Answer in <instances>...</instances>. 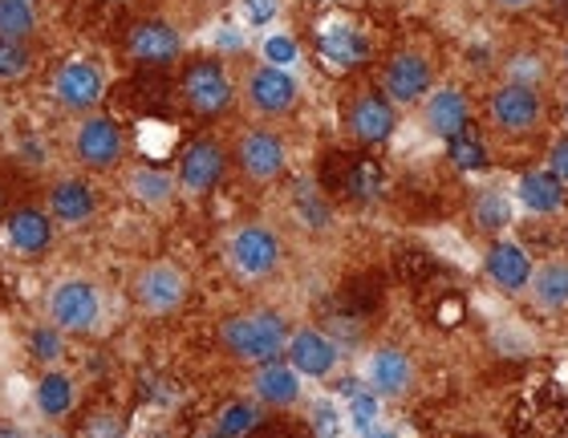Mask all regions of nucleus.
Instances as JSON below:
<instances>
[{"label": "nucleus", "instance_id": "nucleus-1", "mask_svg": "<svg viewBox=\"0 0 568 438\" xmlns=\"http://www.w3.org/2000/svg\"><path fill=\"white\" fill-rule=\"evenodd\" d=\"M288 325H284L281 313H268V308H261V313H236V317L224 320V329H220V342H224V349L236 361H252V366H268V361H276V354L281 349H288Z\"/></svg>", "mask_w": 568, "mask_h": 438}, {"label": "nucleus", "instance_id": "nucleus-2", "mask_svg": "<svg viewBox=\"0 0 568 438\" xmlns=\"http://www.w3.org/2000/svg\"><path fill=\"white\" fill-rule=\"evenodd\" d=\"M102 317V301L90 281H61L49 293V325L61 333H90Z\"/></svg>", "mask_w": 568, "mask_h": 438}, {"label": "nucleus", "instance_id": "nucleus-3", "mask_svg": "<svg viewBox=\"0 0 568 438\" xmlns=\"http://www.w3.org/2000/svg\"><path fill=\"white\" fill-rule=\"evenodd\" d=\"M487 114H491V122H496V131L528 134V131H536V122H540V114H545V102H540V94H536V85L508 82L491 94Z\"/></svg>", "mask_w": 568, "mask_h": 438}, {"label": "nucleus", "instance_id": "nucleus-4", "mask_svg": "<svg viewBox=\"0 0 568 438\" xmlns=\"http://www.w3.org/2000/svg\"><path fill=\"white\" fill-rule=\"evenodd\" d=\"M183 98H187V106L195 114H203V119L224 114L227 102H232V78H227V70L215 58L191 61L187 70H183Z\"/></svg>", "mask_w": 568, "mask_h": 438}, {"label": "nucleus", "instance_id": "nucleus-5", "mask_svg": "<svg viewBox=\"0 0 568 438\" xmlns=\"http://www.w3.org/2000/svg\"><path fill=\"white\" fill-rule=\"evenodd\" d=\"M227 256H232V268L248 281H261V276H273L284 261L281 240L268 232V227H240L232 244H227Z\"/></svg>", "mask_w": 568, "mask_h": 438}, {"label": "nucleus", "instance_id": "nucleus-6", "mask_svg": "<svg viewBox=\"0 0 568 438\" xmlns=\"http://www.w3.org/2000/svg\"><path fill=\"white\" fill-rule=\"evenodd\" d=\"M134 301H139L142 313L166 317L187 301V276L179 273L175 264H146L134 276Z\"/></svg>", "mask_w": 568, "mask_h": 438}, {"label": "nucleus", "instance_id": "nucleus-7", "mask_svg": "<svg viewBox=\"0 0 568 438\" xmlns=\"http://www.w3.org/2000/svg\"><path fill=\"white\" fill-rule=\"evenodd\" d=\"M106 94V82H102V70H98L94 61H82L73 58L65 61L53 78V98H58L61 106L73 110V114H85V110H94Z\"/></svg>", "mask_w": 568, "mask_h": 438}, {"label": "nucleus", "instance_id": "nucleus-8", "mask_svg": "<svg viewBox=\"0 0 568 438\" xmlns=\"http://www.w3.org/2000/svg\"><path fill=\"white\" fill-rule=\"evenodd\" d=\"M73 154L94 171H110L122 159V126L110 114H90L73 134Z\"/></svg>", "mask_w": 568, "mask_h": 438}, {"label": "nucleus", "instance_id": "nucleus-9", "mask_svg": "<svg viewBox=\"0 0 568 438\" xmlns=\"http://www.w3.org/2000/svg\"><path fill=\"white\" fill-rule=\"evenodd\" d=\"M126 53L139 65H171L175 58H183V33L166 21H139L126 37Z\"/></svg>", "mask_w": 568, "mask_h": 438}, {"label": "nucleus", "instance_id": "nucleus-10", "mask_svg": "<svg viewBox=\"0 0 568 438\" xmlns=\"http://www.w3.org/2000/svg\"><path fill=\"white\" fill-rule=\"evenodd\" d=\"M288 366L301 374V378H329L333 366H337V342H333L329 333L321 329H301L288 337Z\"/></svg>", "mask_w": 568, "mask_h": 438}, {"label": "nucleus", "instance_id": "nucleus-11", "mask_svg": "<svg viewBox=\"0 0 568 438\" xmlns=\"http://www.w3.org/2000/svg\"><path fill=\"white\" fill-rule=\"evenodd\" d=\"M224 146L212 143V139H200V143H191L179 159V187L191 191V195H207V191L224 179Z\"/></svg>", "mask_w": 568, "mask_h": 438}, {"label": "nucleus", "instance_id": "nucleus-12", "mask_svg": "<svg viewBox=\"0 0 568 438\" xmlns=\"http://www.w3.org/2000/svg\"><path fill=\"white\" fill-rule=\"evenodd\" d=\"M366 381L378 398H403V394L410 390V381H415V361H410L403 349L382 345L366 361Z\"/></svg>", "mask_w": 568, "mask_h": 438}, {"label": "nucleus", "instance_id": "nucleus-13", "mask_svg": "<svg viewBox=\"0 0 568 438\" xmlns=\"http://www.w3.org/2000/svg\"><path fill=\"white\" fill-rule=\"evenodd\" d=\"M4 240H9V248L17 256L37 261L53 244V220H49V212H37V207H17L4 220Z\"/></svg>", "mask_w": 568, "mask_h": 438}, {"label": "nucleus", "instance_id": "nucleus-14", "mask_svg": "<svg viewBox=\"0 0 568 438\" xmlns=\"http://www.w3.org/2000/svg\"><path fill=\"white\" fill-rule=\"evenodd\" d=\"M398 126V114H394V102L386 94H362L349 106V131H354L357 143L378 146L386 143Z\"/></svg>", "mask_w": 568, "mask_h": 438}, {"label": "nucleus", "instance_id": "nucleus-15", "mask_svg": "<svg viewBox=\"0 0 568 438\" xmlns=\"http://www.w3.org/2000/svg\"><path fill=\"white\" fill-rule=\"evenodd\" d=\"M248 98L252 106L276 119V114H288L296 106V78L288 70H276V65H261V70L248 78Z\"/></svg>", "mask_w": 568, "mask_h": 438}, {"label": "nucleus", "instance_id": "nucleus-16", "mask_svg": "<svg viewBox=\"0 0 568 438\" xmlns=\"http://www.w3.org/2000/svg\"><path fill=\"white\" fill-rule=\"evenodd\" d=\"M382 90H386L390 102L410 106V102H418L430 90V65L418 53H398V58H390L386 73H382Z\"/></svg>", "mask_w": 568, "mask_h": 438}, {"label": "nucleus", "instance_id": "nucleus-17", "mask_svg": "<svg viewBox=\"0 0 568 438\" xmlns=\"http://www.w3.org/2000/svg\"><path fill=\"white\" fill-rule=\"evenodd\" d=\"M236 159H240V166H244L252 179H261V183L276 179L284 171V163H288V154H284V139H276L273 131L244 134L240 146H236Z\"/></svg>", "mask_w": 568, "mask_h": 438}, {"label": "nucleus", "instance_id": "nucleus-18", "mask_svg": "<svg viewBox=\"0 0 568 438\" xmlns=\"http://www.w3.org/2000/svg\"><path fill=\"white\" fill-rule=\"evenodd\" d=\"M98 212V200H94V187L85 183V179H61L53 183L49 191V215L65 227H82L90 224Z\"/></svg>", "mask_w": 568, "mask_h": 438}, {"label": "nucleus", "instance_id": "nucleus-19", "mask_svg": "<svg viewBox=\"0 0 568 438\" xmlns=\"http://www.w3.org/2000/svg\"><path fill=\"white\" fill-rule=\"evenodd\" d=\"M317 53L329 70H357L369 58V41L354 24H325L317 37Z\"/></svg>", "mask_w": 568, "mask_h": 438}, {"label": "nucleus", "instance_id": "nucleus-20", "mask_svg": "<svg viewBox=\"0 0 568 438\" xmlns=\"http://www.w3.org/2000/svg\"><path fill=\"white\" fill-rule=\"evenodd\" d=\"M484 268L504 293H520L524 285H532V261H528V252L520 244H508V240H496L487 248Z\"/></svg>", "mask_w": 568, "mask_h": 438}, {"label": "nucleus", "instance_id": "nucleus-21", "mask_svg": "<svg viewBox=\"0 0 568 438\" xmlns=\"http://www.w3.org/2000/svg\"><path fill=\"white\" fill-rule=\"evenodd\" d=\"M467 122H471V106H467V98L459 90H435V94L426 98V131L438 134V139H455V134L467 131Z\"/></svg>", "mask_w": 568, "mask_h": 438}, {"label": "nucleus", "instance_id": "nucleus-22", "mask_svg": "<svg viewBox=\"0 0 568 438\" xmlns=\"http://www.w3.org/2000/svg\"><path fill=\"white\" fill-rule=\"evenodd\" d=\"M252 390L264 406H293L301 398V374L293 366H281V361H268V366L256 369V381Z\"/></svg>", "mask_w": 568, "mask_h": 438}, {"label": "nucleus", "instance_id": "nucleus-23", "mask_svg": "<svg viewBox=\"0 0 568 438\" xmlns=\"http://www.w3.org/2000/svg\"><path fill=\"white\" fill-rule=\"evenodd\" d=\"M520 203L536 215H552L565 203V179L552 171H528L520 179Z\"/></svg>", "mask_w": 568, "mask_h": 438}, {"label": "nucleus", "instance_id": "nucleus-24", "mask_svg": "<svg viewBox=\"0 0 568 438\" xmlns=\"http://www.w3.org/2000/svg\"><path fill=\"white\" fill-rule=\"evenodd\" d=\"M37 410L49 418V422H58L73 410V381L58 369H49L45 378L37 381Z\"/></svg>", "mask_w": 568, "mask_h": 438}, {"label": "nucleus", "instance_id": "nucleus-25", "mask_svg": "<svg viewBox=\"0 0 568 438\" xmlns=\"http://www.w3.org/2000/svg\"><path fill=\"white\" fill-rule=\"evenodd\" d=\"M471 215L479 232H491V236H496V232H504V227L511 224V200L499 187H484L475 195Z\"/></svg>", "mask_w": 568, "mask_h": 438}, {"label": "nucleus", "instance_id": "nucleus-26", "mask_svg": "<svg viewBox=\"0 0 568 438\" xmlns=\"http://www.w3.org/2000/svg\"><path fill=\"white\" fill-rule=\"evenodd\" d=\"M532 293L540 305L565 308L568 305V261H548L532 273Z\"/></svg>", "mask_w": 568, "mask_h": 438}, {"label": "nucleus", "instance_id": "nucleus-27", "mask_svg": "<svg viewBox=\"0 0 568 438\" xmlns=\"http://www.w3.org/2000/svg\"><path fill=\"white\" fill-rule=\"evenodd\" d=\"M382 187H386V175H382V166L374 159H354V163L345 166V195L349 200H378Z\"/></svg>", "mask_w": 568, "mask_h": 438}, {"label": "nucleus", "instance_id": "nucleus-28", "mask_svg": "<svg viewBox=\"0 0 568 438\" xmlns=\"http://www.w3.org/2000/svg\"><path fill=\"white\" fill-rule=\"evenodd\" d=\"M131 195L139 203H146V207H159V203H166L171 195H175V179L166 175V171H154V166H139V171H131Z\"/></svg>", "mask_w": 568, "mask_h": 438}, {"label": "nucleus", "instance_id": "nucleus-29", "mask_svg": "<svg viewBox=\"0 0 568 438\" xmlns=\"http://www.w3.org/2000/svg\"><path fill=\"white\" fill-rule=\"evenodd\" d=\"M256 427H261V406L244 403V398L227 403L224 410H220V418H215V435L220 438H248Z\"/></svg>", "mask_w": 568, "mask_h": 438}, {"label": "nucleus", "instance_id": "nucleus-30", "mask_svg": "<svg viewBox=\"0 0 568 438\" xmlns=\"http://www.w3.org/2000/svg\"><path fill=\"white\" fill-rule=\"evenodd\" d=\"M349 422L362 438H398L394 430L382 427V406H378V394L366 390L357 394L354 403H349Z\"/></svg>", "mask_w": 568, "mask_h": 438}, {"label": "nucleus", "instance_id": "nucleus-31", "mask_svg": "<svg viewBox=\"0 0 568 438\" xmlns=\"http://www.w3.org/2000/svg\"><path fill=\"white\" fill-rule=\"evenodd\" d=\"M37 29L33 0H0V37L9 41H29Z\"/></svg>", "mask_w": 568, "mask_h": 438}, {"label": "nucleus", "instance_id": "nucleus-32", "mask_svg": "<svg viewBox=\"0 0 568 438\" xmlns=\"http://www.w3.org/2000/svg\"><path fill=\"white\" fill-rule=\"evenodd\" d=\"M447 159L459 166V171H484V166H487V146H484V139L467 126V131L455 134V139L447 143Z\"/></svg>", "mask_w": 568, "mask_h": 438}, {"label": "nucleus", "instance_id": "nucleus-33", "mask_svg": "<svg viewBox=\"0 0 568 438\" xmlns=\"http://www.w3.org/2000/svg\"><path fill=\"white\" fill-rule=\"evenodd\" d=\"M293 203H296V215H301V224L308 227H329V203L321 200L317 187H308V183H296L293 191Z\"/></svg>", "mask_w": 568, "mask_h": 438}, {"label": "nucleus", "instance_id": "nucleus-34", "mask_svg": "<svg viewBox=\"0 0 568 438\" xmlns=\"http://www.w3.org/2000/svg\"><path fill=\"white\" fill-rule=\"evenodd\" d=\"M29 70H33V53L24 49V41L0 37V82H21Z\"/></svg>", "mask_w": 568, "mask_h": 438}, {"label": "nucleus", "instance_id": "nucleus-35", "mask_svg": "<svg viewBox=\"0 0 568 438\" xmlns=\"http://www.w3.org/2000/svg\"><path fill=\"white\" fill-rule=\"evenodd\" d=\"M61 349H65V342H61V329L58 325H37L33 333H29V354L41 361V366H49V361H58Z\"/></svg>", "mask_w": 568, "mask_h": 438}, {"label": "nucleus", "instance_id": "nucleus-36", "mask_svg": "<svg viewBox=\"0 0 568 438\" xmlns=\"http://www.w3.org/2000/svg\"><path fill=\"white\" fill-rule=\"evenodd\" d=\"M281 12V0H240V21L244 29H261V24L276 21Z\"/></svg>", "mask_w": 568, "mask_h": 438}, {"label": "nucleus", "instance_id": "nucleus-37", "mask_svg": "<svg viewBox=\"0 0 568 438\" xmlns=\"http://www.w3.org/2000/svg\"><path fill=\"white\" fill-rule=\"evenodd\" d=\"M317 438H337L342 435V410L333 403H313V415H308Z\"/></svg>", "mask_w": 568, "mask_h": 438}, {"label": "nucleus", "instance_id": "nucleus-38", "mask_svg": "<svg viewBox=\"0 0 568 438\" xmlns=\"http://www.w3.org/2000/svg\"><path fill=\"white\" fill-rule=\"evenodd\" d=\"M264 58H268V65H276V70H288V65H293L301 53H296L293 37L276 33V37H268V41H264Z\"/></svg>", "mask_w": 568, "mask_h": 438}, {"label": "nucleus", "instance_id": "nucleus-39", "mask_svg": "<svg viewBox=\"0 0 568 438\" xmlns=\"http://www.w3.org/2000/svg\"><path fill=\"white\" fill-rule=\"evenodd\" d=\"M82 438H122V422L114 415H94L85 422Z\"/></svg>", "mask_w": 568, "mask_h": 438}, {"label": "nucleus", "instance_id": "nucleus-40", "mask_svg": "<svg viewBox=\"0 0 568 438\" xmlns=\"http://www.w3.org/2000/svg\"><path fill=\"white\" fill-rule=\"evenodd\" d=\"M552 175H560L568 183V139H560V143L552 146Z\"/></svg>", "mask_w": 568, "mask_h": 438}, {"label": "nucleus", "instance_id": "nucleus-41", "mask_svg": "<svg viewBox=\"0 0 568 438\" xmlns=\"http://www.w3.org/2000/svg\"><path fill=\"white\" fill-rule=\"evenodd\" d=\"M333 390L342 394V398H349V403H354L357 394H366V390H362V378H337V381H333Z\"/></svg>", "mask_w": 568, "mask_h": 438}, {"label": "nucleus", "instance_id": "nucleus-42", "mask_svg": "<svg viewBox=\"0 0 568 438\" xmlns=\"http://www.w3.org/2000/svg\"><path fill=\"white\" fill-rule=\"evenodd\" d=\"M220 45H224V49H236V45H240V37H236V33H227V29H224V33H220Z\"/></svg>", "mask_w": 568, "mask_h": 438}, {"label": "nucleus", "instance_id": "nucleus-43", "mask_svg": "<svg viewBox=\"0 0 568 438\" xmlns=\"http://www.w3.org/2000/svg\"><path fill=\"white\" fill-rule=\"evenodd\" d=\"M0 438H29L24 430H17V427H0Z\"/></svg>", "mask_w": 568, "mask_h": 438}, {"label": "nucleus", "instance_id": "nucleus-44", "mask_svg": "<svg viewBox=\"0 0 568 438\" xmlns=\"http://www.w3.org/2000/svg\"><path fill=\"white\" fill-rule=\"evenodd\" d=\"M496 4H504V9H524V4H532V0H496Z\"/></svg>", "mask_w": 568, "mask_h": 438}, {"label": "nucleus", "instance_id": "nucleus-45", "mask_svg": "<svg viewBox=\"0 0 568 438\" xmlns=\"http://www.w3.org/2000/svg\"><path fill=\"white\" fill-rule=\"evenodd\" d=\"M565 65H568V49H565Z\"/></svg>", "mask_w": 568, "mask_h": 438}, {"label": "nucleus", "instance_id": "nucleus-46", "mask_svg": "<svg viewBox=\"0 0 568 438\" xmlns=\"http://www.w3.org/2000/svg\"><path fill=\"white\" fill-rule=\"evenodd\" d=\"M565 122H568V106H565Z\"/></svg>", "mask_w": 568, "mask_h": 438}, {"label": "nucleus", "instance_id": "nucleus-47", "mask_svg": "<svg viewBox=\"0 0 568 438\" xmlns=\"http://www.w3.org/2000/svg\"><path fill=\"white\" fill-rule=\"evenodd\" d=\"M215 438H220V435H215Z\"/></svg>", "mask_w": 568, "mask_h": 438}]
</instances>
